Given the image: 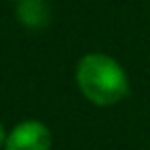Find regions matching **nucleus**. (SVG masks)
Here are the masks:
<instances>
[{
  "instance_id": "nucleus-1",
  "label": "nucleus",
  "mask_w": 150,
  "mask_h": 150,
  "mask_svg": "<svg viewBox=\"0 0 150 150\" xmlns=\"http://www.w3.org/2000/svg\"><path fill=\"white\" fill-rule=\"evenodd\" d=\"M75 81L79 91L93 105H114L130 93L124 67L103 53H87L79 59Z\"/></svg>"
},
{
  "instance_id": "nucleus-2",
  "label": "nucleus",
  "mask_w": 150,
  "mask_h": 150,
  "mask_svg": "<svg viewBox=\"0 0 150 150\" xmlns=\"http://www.w3.org/2000/svg\"><path fill=\"white\" fill-rule=\"evenodd\" d=\"M53 136L43 122L26 120L12 128L6 136L4 150H51Z\"/></svg>"
},
{
  "instance_id": "nucleus-3",
  "label": "nucleus",
  "mask_w": 150,
  "mask_h": 150,
  "mask_svg": "<svg viewBox=\"0 0 150 150\" xmlns=\"http://www.w3.org/2000/svg\"><path fill=\"white\" fill-rule=\"evenodd\" d=\"M16 16L25 26L39 28L45 26L49 21V6L45 0H21L16 8Z\"/></svg>"
},
{
  "instance_id": "nucleus-4",
  "label": "nucleus",
  "mask_w": 150,
  "mask_h": 150,
  "mask_svg": "<svg viewBox=\"0 0 150 150\" xmlns=\"http://www.w3.org/2000/svg\"><path fill=\"white\" fill-rule=\"evenodd\" d=\"M6 142V132H4V126L0 124V146Z\"/></svg>"
}]
</instances>
